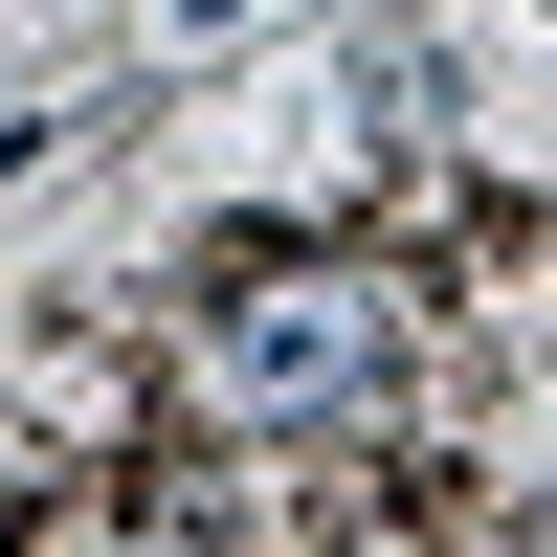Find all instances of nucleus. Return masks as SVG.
<instances>
[{
    "mask_svg": "<svg viewBox=\"0 0 557 557\" xmlns=\"http://www.w3.org/2000/svg\"><path fill=\"white\" fill-rule=\"evenodd\" d=\"M380 380V290H268L223 312V401H357Z\"/></svg>",
    "mask_w": 557,
    "mask_h": 557,
    "instance_id": "1",
    "label": "nucleus"
}]
</instances>
